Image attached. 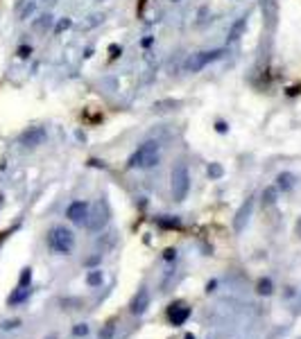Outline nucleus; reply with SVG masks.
Here are the masks:
<instances>
[{
  "label": "nucleus",
  "instance_id": "21",
  "mask_svg": "<svg viewBox=\"0 0 301 339\" xmlns=\"http://www.w3.org/2000/svg\"><path fill=\"white\" fill-rule=\"evenodd\" d=\"M222 174H224V170H222L220 163H211L209 165V176H211V179H220Z\"/></svg>",
  "mask_w": 301,
  "mask_h": 339
},
{
  "label": "nucleus",
  "instance_id": "14",
  "mask_svg": "<svg viewBox=\"0 0 301 339\" xmlns=\"http://www.w3.org/2000/svg\"><path fill=\"white\" fill-rule=\"evenodd\" d=\"M295 183H297V179H295V174H290V172H281V174L276 176V188H279V190H283V192L292 190V188H295Z\"/></svg>",
  "mask_w": 301,
  "mask_h": 339
},
{
  "label": "nucleus",
  "instance_id": "22",
  "mask_svg": "<svg viewBox=\"0 0 301 339\" xmlns=\"http://www.w3.org/2000/svg\"><path fill=\"white\" fill-rule=\"evenodd\" d=\"M68 27H73V21H70L68 16H66V18H61V21L57 23V27H54V34H61V32H66Z\"/></svg>",
  "mask_w": 301,
  "mask_h": 339
},
{
  "label": "nucleus",
  "instance_id": "17",
  "mask_svg": "<svg viewBox=\"0 0 301 339\" xmlns=\"http://www.w3.org/2000/svg\"><path fill=\"white\" fill-rule=\"evenodd\" d=\"M181 104L179 100H161V102H154V111L163 113V111H172V109H177Z\"/></svg>",
  "mask_w": 301,
  "mask_h": 339
},
{
  "label": "nucleus",
  "instance_id": "31",
  "mask_svg": "<svg viewBox=\"0 0 301 339\" xmlns=\"http://www.w3.org/2000/svg\"><path fill=\"white\" fill-rule=\"evenodd\" d=\"M109 52H111V57H118V52H123V50H120L118 45H111V48H109Z\"/></svg>",
  "mask_w": 301,
  "mask_h": 339
},
{
  "label": "nucleus",
  "instance_id": "5",
  "mask_svg": "<svg viewBox=\"0 0 301 339\" xmlns=\"http://www.w3.org/2000/svg\"><path fill=\"white\" fill-rule=\"evenodd\" d=\"M45 138H48L45 127H30L18 136V143H21V147H25V149H37L39 145L45 143Z\"/></svg>",
  "mask_w": 301,
  "mask_h": 339
},
{
  "label": "nucleus",
  "instance_id": "6",
  "mask_svg": "<svg viewBox=\"0 0 301 339\" xmlns=\"http://www.w3.org/2000/svg\"><path fill=\"white\" fill-rule=\"evenodd\" d=\"M109 219V211L104 204H95V208H93V212L88 211V219H86V226L91 228V231H100V228L107 224Z\"/></svg>",
  "mask_w": 301,
  "mask_h": 339
},
{
  "label": "nucleus",
  "instance_id": "24",
  "mask_svg": "<svg viewBox=\"0 0 301 339\" xmlns=\"http://www.w3.org/2000/svg\"><path fill=\"white\" fill-rule=\"evenodd\" d=\"M30 281H32V269H23L18 285H21V287H27V283H30Z\"/></svg>",
  "mask_w": 301,
  "mask_h": 339
},
{
  "label": "nucleus",
  "instance_id": "33",
  "mask_svg": "<svg viewBox=\"0 0 301 339\" xmlns=\"http://www.w3.org/2000/svg\"><path fill=\"white\" fill-rule=\"evenodd\" d=\"M2 202H5V197H2V195H0V206H2Z\"/></svg>",
  "mask_w": 301,
  "mask_h": 339
},
{
  "label": "nucleus",
  "instance_id": "25",
  "mask_svg": "<svg viewBox=\"0 0 301 339\" xmlns=\"http://www.w3.org/2000/svg\"><path fill=\"white\" fill-rule=\"evenodd\" d=\"M16 54H18L21 59H27L30 54H32V48H30V45H21V48L16 50Z\"/></svg>",
  "mask_w": 301,
  "mask_h": 339
},
{
  "label": "nucleus",
  "instance_id": "34",
  "mask_svg": "<svg viewBox=\"0 0 301 339\" xmlns=\"http://www.w3.org/2000/svg\"><path fill=\"white\" fill-rule=\"evenodd\" d=\"M45 2H54V0H45Z\"/></svg>",
  "mask_w": 301,
  "mask_h": 339
},
{
  "label": "nucleus",
  "instance_id": "4",
  "mask_svg": "<svg viewBox=\"0 0 301 339\" xmlns=\"http://www.w3.org/2000/svg\"><path fill=\"white\" fill-rule=\"evenodd\" d=\"M224 54V50L217 48V50H204V52H195L186 59V64H183V70L186 73H199V70H204L209 64L217 61V59Z\"/></svg>",
  "mask_w": 301,
  "mask_h": 339
},
{
  "label": "nucleus",
  "instance_id": "27",
  "mask_svg": "<svg viewBox=\"0 0 301 339\" xmlns=\"http://www.w3.org/2000/svg\"><path fill=\"white\" fill-rule=\"evenodd\" d=\"M159 224H161V226H179V219L174 217V219H159Z\"/></svg>",
  "mask_w": 301,
  "mask_h": 339
},
{
  "label": "nucleus",
  "instance_id": "16",
  "mask_svg": "<svg viewBox=\"0 0 301 339\" xmlns=\"http://www.w3.org/2000/svg\"><path fill=\"white\" fill-rule=\"evenodd\" d=\"M34 11H37V2H34V0H25V5H23L21 11H18V21H27Z\"/></svg>",
  "mask_w": 301,
  "mask_h": 339
},
{
  "label": "nucleus",
  "instance_id": "23",
  "mask_svg": "<svg viewBox=\"0 0 301 339\" xmlns=\"http://www.w3.org/2000/svg\"><path fill=\"white\" fill-rule=\"evenodd\" d=\"M88 18H91V21L84 23L86 30H88V27H95L97 23H102V21H104V14H93V16H88Z\"/></svg>",
  "mask_w": 301,
  "mask_h": 339
},
{
  "label": "nucleus",
  "instance_id": "12",
  "mask_svg": "<svg viewBox=\"0 0 301 339\" xmlns=\"http://www.w3.org/2000/svg\"><path fill=\"white\" fill-rule=\"evenodd\" d=\"M252 206H254V202H252V197H249L247 202H245V204L240 206V211L236 212V222H233V226H236L238 233H240L242 228H245V222L249 219V212H252Z\"/></svg>",
  "mask_w": 301,
  "mask_h": 339
},
{
  "label": "nucleus",
  "instance_id": "29",
  "mask_svg": "<svg viewBox=\"0 0 301 339\" xmlns=\"http://www.w3.org/2000/svg\"><path fill=\"white\" fill-rule=\"evenodd\" d=\"M111 335H113V326H107V328H104V333L100 335V337H102V339H109Z\"/></svg>",
  "mask_w": 301,
  "mask_h": 339
},
{
  "label": "nucleus",
  "instance_id": "13",
  "mask_svg": "<svg viewBox=\"0 0 301 339\" xmlns=\"http://www.w3.org/2000/svg\"><path fill=\"white\" fill-rule=\"evenodd\" d=\"M52 21H54V16L45 11V14H41V16L34 18L32 30H34V32H39V34H45V32L50 30V27H52Z\"/></svg>",
  "mask_w": 301,
  "mask_h": 339
},
{
  "label": "nucleus",
  "instance_id": "2",
  "mask_svg": "<svg viewBox=\"0 0 301 339\" xmlns=\"http://www.w3.org/2000/svg\"><path fill=\"white\" fill-rule=\"evenodd\" d=\"M170 181H172V197H174V202H183L190 192V172H188V165L183 163V161L174 163Z\"/></svg>",
  "mask_w": 301,
  "mask_h": 339
},
{
  "label": "nucleus",
  "instance_id": "32",
  "mask_svg": "<svg viewBox=\"0 0 301 339\" xmlns=\"http://www.w3.org/2000/svg\"><path fill=\"white\" fill-rule=\"evenodd\" d=\"M297 231H299V235H301V217H299V222H297Z\"/></svg>",
  "mask_w": 301,
  "mask_h": 339
},
{
  "label": "nucleus",
  "instance_id": "15",
  "mask_svg": "<svg viewBox=\"0 0 301 339\" xmlns=\"http://www.w3.org/2000/svg\"><path fill=\"white\" fill-rule=\"evenodd\" d=\"M276 199H279V188L276 186H267L263 190V204L265 206H274Z\"/></svg>",
  "mask_w": 301,
  "mask_h": 339
},
{
  "label": "nucleus",
  "instance_id": "9",
  "mask_svg": "<svg viewBox=\"0 0 301 339\" xmlns=\"http://www.w3.org/2000/svg\"><path fill=\"white\" fill-rule=\"evenodd\" d=\"M260 9H263V18H265V23H267V27L274 30L276 18H279V5H276V0H263V2H260Z\"/></svg>",
  "mask_w": 301,
  "mask_h": 339
},
{
  "label": "nucleus",
  "instance_id": "20",
  "mask_svg": "<svg viewBox=\"0 0 301 339\" xmlns=\"http://www.w3.org/2000/svg\"><path fill=\"white\" fill-rule=\"evenodd\" d=\"M86 283H88V285H93V287L100 285V283H102V271H100V269H93L91 274L86 276Z\"/></svg>",
  "mask_w": 301,
  "mask_h": 339
},
{
  "label": "nucleus",
  "instance_id": "8",
  "mask_svg": "<svg viewBox=\"0 0 301 339\" xmlns=\"http://www.w3.org/2000/svg\"><path fill=\"white\" fill-rule=\"evenodd\" d=\"M190 317V307L183 305V303H172L170 310H168V319H170L172 326H183Z\"/></svg>",
  "mask_w": 301,
  "mask_h": 339
},
{
  "label": "nucleus",
  "instance_id": "30",
  "mask_svg": "<svg viewBox=\"0 0 301 339\" xmlns=\"http://www.w3.org/2000/svg\"><path fill=\"white\" fill-rule=\"evenodd\" d=\"M18 326V321H7V323H2V328L5 330H11V328H16Z\"/></svg>",
  "mask_w": 301,
  "mask_h": 339
},
{
  "label": "nucleus",
  "instance_id": "3",
  "mask_svg": "<svg viewBox=\"0 0 301 339\" xmlns=\"http://www.w3.org/2000/svg\"><path fill=\"white\" fill-rule=\"evenodd\" d=\"M48 247L59 255H66L75 247V235L66 226H52L48 231Z\"/></svg>",
  "mask_w": 301,
  "mask_h": 339
},
{
  "label": "nucleus",
  "instance_id": "18",
  "mask_svg": "<svg viewBox=\"0 0 301 339\" xmlns=\"http://www.w3.org/2000/svg\"><path fill=\"white\" fill-rule=\"evenodd\" d=\"M27 297H30V290H27V287H21V285H18V290L9 297V305H16V303L25 301Z\"/></svg>",
  "mask_w": 301,
  "mask_h": 339
},
{
  "label": "nucleus",
  "instance_id": "26",
  "mask_svg": "<svg viewBox=\"0 0 301 339\" xmlns=\"http://www.w3.org/2000/svg\"><path fill=\"white\" fill-rule=\"evenodd\" d=\"M73 333H75L77 337H82V335H86V333H88V326H86V323H77L75 328H73Z\"/></svg>",
  "mask_w": 301,
  "mask_h": 339
},
{
  "label": "nucleus",
  "instance_id": "28",
  "mask_svg": "<svg viewBox=\"0 0 301 339\" xmlns=\"http://www.w3.org/2000/svg\"><path fill=\"white\" fill-rule=\"evenodd\" d=\"M215 129H217V131H220V133H226V131H229V127H226V122H217V125H215Z\"/></svg>",
  "mask_w": 301,
  "mask_h": 339
},
{
  "label": "nucleus",
  "instance_id": "35",
  "mask_svg": "<svg viewBox=\"0 0 301 339\" xmlns=\"http://www.w3.org/2000/svg\"><path fill=\"white\" fill-rule=\"evenodd\" d=\"M174 2H179V0H174Z\"/></svg>",
  "mask_w": 301,
  "mask_h": 339
},
{
  "label": "nucleus",
  "instance_id": "19",
  "mask_svg": "<svg viewBox=\"0 0 301 339\" xmlns=\"http://www.w3.org/2000/svg\"><path fill=\"white\" fill-rule=\"evenodd\" d=\"M258 294H263V297L272 294V281H269V278H260V281H258Z\"/></svg>",
  "mask_w": 301,
  "mask_h": 339
},
{
  "label": "nucleus",
  "instance_id": "10",
  "mask_svg": "<svg viewBox=\"0 0 301 339\" xmlns=\"http://www.w3.org/2000/svg\"><path fill=\"white\" fill-rule=\"evenodd\" d=\"M147 307H150V294H147V290H138V294L134 297V301H131L129 310H131V314L140 317V314H145Z\"/></svg>",
  "mask_w": 301,
  "mask_h": 339
},
{
  "label": "nucleus",
  "instance_id": "1",
  "mask_svg": "<svg viewBox=\"0 0 301 339\" xmlns=\"http://www.w3.org/2000/svg\"><path fill=\"white\" fill-rule=\"evenodd\" d=\"M159 156H161V145L156 143V140H147V143H143L131 156H129V168L150 170L159 163Z\"/></svg>",
  "mask_w": 301,
  "mask_h": 339
},
{
  "label": "nucleus",
  "instance_id": "11",
  "mask_svg": "<svg viewBox=\"0 0 301 339\" xmlns=\"http://www.w3.org/2000/svg\"><path fill=\"white\" fill-rule=\"evenodd\" d=\"M245 30H247V16H240L233 21V25L229 27V34H226V41L229 43H236L238 39L245 34Z\"/></svg>",
  "mask_w": 301,
  "mask_h": 339
},
{
  "label": "nucleus",
  "instance_id": "7",
  "mask_svg": "<svg viewBox=\"0 0 301 339\" xmlns=\"http://www.w3.org/2000/svg\"><path fill=\"white\" fill-rule=\"evenodd\" d=\"M88 211H91V206L86 202H73L68 206V211H66V217H68L73 224H86Z\"/></svg>",
  "mask_w": 301,
  "mask_h": 339
}]
</instances>
